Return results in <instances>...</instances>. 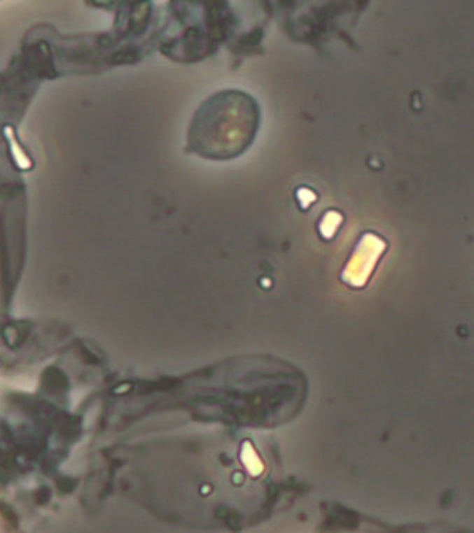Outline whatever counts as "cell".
I'll list each match as a JSON object with an SVG mask.
<instances>
[{
	"instance_id": "cell-1",
	"label": "cell",
	"mask_w": 474,
	"mask_h": 533,
	"mask_svg": "<svg viewBox=\"0 0 474 533\" xmlns=\"http://www.w3.org/2000/svg\"><path fill=\"white\" fill-rule=\"evenodd\" d=\"M260 124V105L251 94L221 90L195 111L186 135L188 150L207 161H233L253 145Z\"/></svg>"
}]
</instances>
